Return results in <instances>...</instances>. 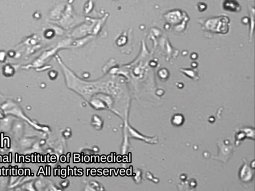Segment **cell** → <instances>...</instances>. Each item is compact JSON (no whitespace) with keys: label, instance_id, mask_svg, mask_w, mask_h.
Segmentation results:
<instances>
[{"label":"cell","instance_id":"6da1fadb","mask_svg":"<svg viewBox=\"0 0 255 191\" xmlns=\"http://www.w3.org/2000/svg\"><path fill=\"white\" fill-rule=\"evenodd\" d=\"M240 177L244 182H248L252 179L253 173L247 164L245 163L242 167L240 171Z\"/></svg>","mask_w":255,"mask_h":191},{"label":"cell","instance_id":"7a4b0ae2","mask_svg":"<svg viewBox=\"0 0 255 191\" xmlns=\"http://www.w3.org/2000/svg\"><path fill=\"white\" fill-rule=\"evenodd\" d=\"M172 122L174 125L180 126L183 125L184 122V117L181 114H175L172 117Z\"/></svg>","mask_w":255,"mask_h":191}]
</instances>
